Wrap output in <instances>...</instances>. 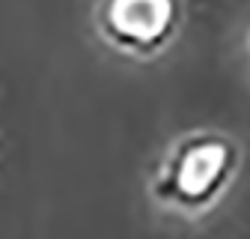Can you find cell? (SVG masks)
I'll list each match as a JSON object with an SVG mask.
<instances>
[{"mask_svg":"<svg viewBox=\"0 0 250 239\" xmlns=\"http://www.w3.org/2000/svg\"><path fill=\"white\" fill-rule=\"evenodd\" d=\"M179 24V0H104L102 30L128 51L161 48Z\"/></svg>","mask_w":250,"mask_h":239,"instance_id":"7a4b0ae2","label":"cell"},{"mask_svg":"<svg viewBox=\"0 0 250 239\" xmlns=\"http://www.w3.org/2000/svg\"><path fill=\"white\" fill-rule=\"evenodd\" d=\"M235 149L221 135H191L179 141L164 159L155 197L176 209H203L224 191L232 173Z\"/></svg>","mask_w":250,"mask_h":239,"instance_id":"6da1fadb","label":"cell"}]
</instances>
